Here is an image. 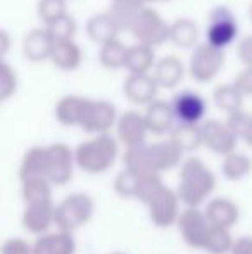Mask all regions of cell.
I'll use <instances>...</instances> for the list:
<instances>
[{
    "label": "cell",
    "mask_w": 252,
    "mask_h": 254,
    "mask_svg": "<svg viewBox=\"0 0 252 254\" xmlns=\"http://www.w3.org/2000/svg\"><path fill=\"white\" fill-rule=\"evenodd\" d=\"M123 159H125L126 170H131L135 173L161 175L162 171H169L175 170L176 166H182L183 152L176 147V144L171 138H168V140L126 149Z\"/></svg>",
    "instance_id": "6da1fadb"
},
{
    "label": "cell",
    "mask_w": 252,
    "mask_h": 254,
    "mask_svg": "<svg viewBox=\"0 0 252 254\" xmlns=\"http://www.w3.org/2000/svg\"><path fill=\"white\" fill-rule=\"evenodd\" d=\"M216 189V175L212 170L201 159V157H187L180 166L178 185H176V194H178L182 204L187 207H201Z\"/></svg>",
    "instance_id": "7a4b0ae2"
},
{
    "label": "cell",
    "mask_w": 252,
    "mask_h": 254,
    "mask_svg": "<svg viewBox=\"0 0 252 254\" xmlns=\"http://www.w3.org/2000/svg\"><path fill=\"white\" fill-rule=\"evenodd\" d=\"M119 154V142L111 133L95 135L74 149L76 168L88 175H102L114 166Z\"/></svg>",
    "instance_id": "3957f363"
},
{
    "label": "cell",
    "mask_w": 252,
    "mask_h": 254,
    "mask_svg": "<svg viewBox=\"0 0 252 254\" xmlns=\"http://www.w3.org/2000/svg\"><path fill=\"white\" fill-rule=\"evenodd\" d=\"M95 211L94 199L83 192H73L55 204V227L73 234L92 220Z\"/></svg>",
    "instance_id": "277c9868"
},
{
    "label": "cell",
    "mask_w": 252,
    "mask_h": 254,
    "mask_svg": "<svg viewBox=\"0 0 252 254\" xmlns=\"http://www.w3.org/2000/svg\"><path fill=\"white\" fill-rule=\"evenodd\" d=\"M237 35H239V23L232 9L226 5L214 7L209 14L207 28H205L207 44L225 51V47L233 44Z\"/></svg>",
    "instance_id": "5b68a950"
},
{
    "label": "cell",
    "mask_w": 252,
    "mask_h": 254,
    "mask_svg": "<svg viewBox=\"0 0 252 254\" xmlns=\"http://www.w3.org/2000/svg\"><path fill=\"white\" fill-rule=\"evenodd\" d=\"M169 24L171 23H166L157 10L147 5L133 23L130 33L137 38L138 44L154 49L169 40Z\"/></svg>",
    "instance_id": "8992f818"
},
{
    "label": "cell",
    "mask_w": 252,
    "mask_h": 254,
    "mask_svg": "<svg viewBox=\"0 0 252 254\" xmlns=\"http://www.w3.org/2000/svg\"><path fill=\"white\" fill-rule=\"evenodd\" d=\"M225 59L226 57L223 49L212 47L207 42L197 45L190 56V76L199 83H207L218 76V73L225 66Z\"/></svg>",
    "instance_id": "52a82bcc"
},
{
    "label": "cell",
    "mask_w": 252,
    "mask_h": 254,
    "mask_svg": "<svg viewBox=\"0 0 252 254\" xmlns=\"http://www.w3.org/2000/svg\"><path fill=\"white\" fill-rule=\"evenodd\" d=\"M180 204H182V201H180L176 190L164 185L151 201L145 204L147 206L149 220L157 228L173 227V225L178 223V218L183 211L180 209Z\"/></svg>",
    "instance_id": "ba28073f"
},
{
    "label": "cell",
    "mask_w": 252,
    "mask_h": 254,
    "mask_svg": "<svg viewBox=\"0 0 252 254\" xmlns=\"http://www.w3.org/2000/svg\"><path fill=\"white\" fill-rule=\"evenodd\" d=\"M118 120V111H116V106L112 102L87 99L80 128L95 135L109 133V130L116 127Z\"/></svg>",
    "instance_id": "9c48e42d"
},
{
    "label": "cell",
    "mask_w": 252,
    "mask_h": 254,
    "mask_svg": "<svg viewBox=\"0 0 252 254\" xmlns=\"http://www.w3.org/2000/svg\"><path fill=\"white\" fill-rule=\"evenodd\" d=\"M178 232L182 235L183 242L192 249L204 248V242L211 230V223L205 218V213L199 207H185L178 218Z\"/></svg>",
    "instance_id": "30bf717a"
},
{
    "label": "cell",
    "mask_w": 252,
    "mask_h": 254,
    "mask_svg": "<svg viewBox=\"0 0 252 254\" xmlns=\"http://www.w3.org/2000/svg\"><path fill=\"white\" fill-rule=\"evenodd\" d=\"M202 131V145L207 147L211 152L218 156H228L235 152L239 137L232 131V128L226 125V121L207 120L201 125Z\"/></svg>",
    "instance_id": "8fae6325"
},
{
    "label": "cell",
    "mask_w": 252,
    "mask_h": 254,
    "mask_svg": "<svg viewBox=\"0 0 252 254\" xmlns=\"http://www.w3.org/2000/svg\"><path fill=\"white\" fill-rule=\"evenodd\" d=\"M50 152V168H49V182L55 187L69 184L73 178L76 159H74V149L67 147L62 142L49 145Z\"/></svg>",
    "instance_id": "7c38bea8"
},
{
    "label": "cell",
    "mask_w": 252,
    "mask_h": 254,
    "mask_svg": "<svg viewBox=\"0 0 252 254\" xmlns=\"http://www.w3.org/2000/svg\"><path fill=\"white\" fill-rule=\"evenodd\" d=\"M171 107L176 123L185 125H199L207 113L205 99L194 90H182L180 94H176L171 101Z\"/></svg>",
    "instance_id": "4fadbf2b"
},
{
    "label": "cell",
    "mask_w": 252,
    "mask_h": 254,
    "mask_svg": "<svg viewBox=\"0 0 252 254\" xmlns=\"http://www.w3.org/2000/svg\"><path fill=\"white\" fill-rule=\"evenodd\" d=\"M147 125H145L144 114L137 111H126L119 116L116 123V138L119 144H123L126 149L140 147L147 144Z\"/></svg>",
    "instance_id": "5bb4252c"
},
{
    "label": "cell",
    "mask_w": 252,
    "mask_h": 254,
    "mask_svg": "<svg viewBox=\"0 0 252 254\" xmlns=\"http://www.w3.org/2000/svg\"><path fill=\"white\" fill-rule=\"evenodd\" d=\"M21 223L26 232L33 235L49 234L52 225H55V204L54 201L26 204L21 214Z\"/></svg>",
    "instance_id": "9a60e30c"
},
{
    "label": "cell",
    "mask_w": 252,
    "mask_h": 254,
    "mask_svg": "<svg viewBox=\"0 0 252 254\" xmlns=\"http://www.w3.org/2000/svg\"><path fill=\"white\" fill-rule=\"evenodd\" d=\"M49 168H50V152L49 145H35L23 154L19 164V180H35L45 178L49 180Z\"/></svg>",
    "instance_id": "2e32d148"
},
{
    "label": "cell",
    "mask_w": 252,
    "mask_h": 254,
    "mask_svg": "<svg viewBox=\"0 0 252 254\" xmlns=\"http://www.w3.org/2000/svg\"><path fill=\"white\" fill-rule=\"evenodd\" d=\"M157 90L159 85L155 83L152 74H128L125 85H123L126 99L137 106H149L157 101L155 99Z\"/></svg>",
    "instance_id": "e0dca14e"
},
{
    "label": "cell",
    "mask_w": 252,
    "mask_h": 254,
    "mask_svg": "<svg viewBox=\"0 0 252 254\" xmlns=\"http://www.w3.org/2000/svg\"><path fill=\"white\" fill-rule=\"evenodd\" d=\"M144 118L149 133L154 135H169L176 125L171 102L166 101H154L152 104H149L144 113Z\"/></svg>",
    "instance_id": "ac0fdd59"
},
{
    "label": "cell",
    "mask_w": 252,
    "mask_h": 254,
    "mask_svg": "<svg viewBox=\"0 0 252 254\" xmlns=\"http://www.w3.org/2000/svg\"><path fill=\"white\" fill-rule=\"evenodd\" d=\"M205 218L212 227L219 228H232L233 225H237L240 218V209L232 199L228 197H214L209 199L205 204Z\"/></svg>",
    "instance_id": "d6986e66"
},
{
    "label": "cell",
    "mask_w": 252,
    "mask_h": 254,
    "mask_svg": "<svg viewBox=\"0 0 252 254\" xmlns=\"http://www.w3.org/2000/svg\"><path fill=\"white\" fill-rule=\"evenodd\" d=\"M52 47H54V38L50 37L47 28H35L23 40V54L31 63L50 59Z\"/></svg>",
    "instance_id": "ffe728a7"
},
{
    "label": "cell",
    "mask_w": 252,
    "mask_h": 254,
    "mask_svg": "<svg viewBox=\"0 0 252 254\" xmlns=\"http://www.w3.org/2000/svg\"><path fill=\"white\" fill-rule=\"evenodd\" d=\"M33 251L35 254H74L76 241L69 232H49L45 235H40L33 242Z\"/></svg>",
    "instance_id": "44dd1931"
},
{
    "label": "cell",
    "mask_w": 252,
    "mask_h": 254,
    "mask_svg": "<svg viewBox=\"0 0 252 254\" xmlns=\"http://www.w3.org/2000/svg\"><path fill=\"white\" fill-rule=\"evenodd\" d=\"M121 33L116 21L111 17L109 12L94 14L87 21V35L95 44H107V42L118 40V35Z\"/></svg>",
    "instance_id": "7402d4cb"
},
{
    "label": "cell",
    "mask_w": 252,
    "mask_h": 254,
    "mask_svg": "<svg viewBox=\"0 0 252 254\" xmlns=\"http://www.w3.org/2000/svg\"><path fill=\"white\" fill-rule=\"evenodd\" d=\"M185 73L183 63L175 56H166L155 63L154 69H152V76H154L155 83L159 88H175L180 85Z\"/></svg>",
    "instance_id": "603a6c76"
},
{
    "label": "cell",
    "mask_w": 252,
    "mask_h": 254,
    "mask_svg": "<svg viewBox=\"0 0 252 254\" xmlns=\"http://www.w3.org/2000/svg\"><path fill=\"white\" fill-rule=\"evenodd\" d=\"M155 54L154 49L144 44H133L128 47L125 67L130 74H149V71L155 66Z\"/></svg>",
    "instance_id": "cb8c5ba5"
},
{
    "label": "cell",
    "mask_w": 252,
    "mask_h": 254,
    "mask_svg": "<svg viewBox=\"0 0 252 254\" xmlns=\"http://www.w3.org/2000/svg\"><path fill=\"white\" fill-rule=\"evenodd\" d=\"M145 3L142 0H112L107 12L116 21L121 31H130L137 17L145 9Z\"/></svg>",
    "instance_id": "d4e9b609"
},
{
    "label": "cell",
    "mask_w": 252,
    "mask_h": 254,
    "mask_svg": "<svg viewBox=\"0 0 252 254\" xmlns=\"http://www.w3.org/2000/svg\"><path fill=\"white\" fill-rule=\"evenodd\" d=\"M88 97L78 95H64L55 106V118L62 127H80L83 118L85 104Z\"/></svg>",
    "instance_id": "484cf974"
},
{
    "label": "cell",
    "mask_w": 252,
    "mask_h": 254,
    "mask_svg": "<svg viewBox=\"0 0 252 254\" xmlns=\"http://www.w3.org/2000/svg\"><path fill=\"white\" fill-rule=\"evenodd\" d=\"M50 61L57 69L74 71L81 64V49L74 44V40L54 42Z\"/></svg>",
    "instance_id": "4316f807"
},
{
    "label": "cell",
    "mask_w": 252,
    "mask_h": 254,
    "mask_svg": "<svg viewBox=\"0 0 252 254\" xmlns=\"http://www.w3.org/2000/svg\"><path fill=\"white\" fill-rule=\"evenodd\" d=\"M169 138L176 144L183 154L197 151L202 145V131L201 125H185V123H176L175 128L169 133Z\"/></svg>",
    "instance_id": "83f0119b"
},
{
    "label": "cell",
    "mask_w": 252,
    "mask_h": 254,
    "mask_svg": "<svg viewBox=\"0 0 252 254\" xmlns=\"http://www.w3.org/2000/svg\"><path fill=\"white\" fill-rule=\"evenodd\" d=\"M197 24L189 17H180L169 24V42L180 49H189L197 44Z\"/></svg>",
    "instance_id": "f1b7e54d"
},
{
    "label": "cell",
    "mask_w": 252,
    "mask_h": 254,
    "mask_svg": "<svg viewBox=\"0 0 252 254\" xmlns=\"http://www.w3.org/2000/svg\"><path fill=\"white\" fill-rule=\"evenodd\" d=\"M221 173L226 180L230 182H239L244 180L252 173V159L249 156L242 152H232L225 156L221 164Z\"/></svg>",
    "instance_id": "f546056e"
},
{
    "label": "cell",
    "mask_w": 252,
    "mask_h": 254,
    "mask_svg": "<svg viewBox=\"0 0 252 254\" xmlns=\"http://www.w3.org/2000/svg\"><path fill=\"white\" fill-rule=\"evenodd\" d=\"M244 97L246 95L239 90L235 83H225L216 87L214 94H212V99H214V104L219 107L221 111H225L226 114L237 113V111H242L244 106Z\"/></svg>",
    "instance_id": "4dcf8cb0"
},
{
    "label": "cell",
    "mask_w": 252,
    "mask_h": 254,
    "mask_svg": "<svg viewBox=\"0 0 252 254\" xmlns=\"http://www.w3.org/2000/svg\"><path fill=\"white\" fill-rule=\"evenodd\" d=\"M52 187L54 185L49 180H45V178L21 182V197H23L24 206L26 204L52 201Z\"/></svg>",
    "instance_id": "1f68e13d"
},
{
    "label": "cell",
    "mask_w": 252,
    "mask_h": 254,
    "mask_svg": "<svg viewBox=\"0 0 252 254\" xmlns=\"http://www.w3.org/2000/svg\"><path fill=\"white\" fill-rule=\"evenodd\" d=\"M233 244H235V239L232 237L228 228H219L211 225V230H209L202 251L207 254H230Z\"/></svg>",
    "instance_id": "d6a6232c"
},
{
    "label": "cell",
    "mask_w": 252,
    "mask_h": 254,
    "mask_svg": "<svg viewBox=\"0 0 252 254\" xmlns=\"http://www.w3.org/2000/svg\"><path fill=\"white\" fill-rule=\"evenodd\" d=\"M126 52L128 47L121 40L107 42V44L101 45L99 61H101V64L105 69H119V67H125Z\"/></svg>",
    "instance_id": "836d02e7"
},
{
    "label": "cell",
    "mask_w": 252,
    "mask_h": 254,
    "mask_svg": "<svg viewBox=\"0 0 252 254\" xmlns=\"http://www.w3.org/2000/svg\"><path fill=\"white\" fill-rule=\"evenodd\" d=\"M138 180H140V173H135L131 170H123L116 175L114 178V192L123 199H135L137 195Z\"/></svg>",
    "instance_id": "e575fe53"
},
{
    "label": "cell",
    "mask_w": 252,
    "mask_h": 254,
    "mask_svg": "<svg viewBox=\"0 0 252 254\" xmlns=\"http://www.w3.org/2000/svg\"><path fill=\"white\" fill-rule=\"evenodd\" d=\"M47 31L50 33V37L54 38V42H66L73 40L76 35V21L69 14H64L62 17L52 21L50 24H47Z\"/></svg>",
    "instance_id": "d590c367"
},
{
    "label": "cell",
    "mask_w": 252,
    "mask_h": 254,
    "mask_svg": "<svg viewBox=\"0 0 252 254\" xmlns=\"http://www.w3.org/2000/svg\"><path fill=\"white\" fill-rule=\"evenodd\" d=\"M38 17L45 24H50L52 21L62 17L66 12V0H38L37 3Z\"/></svg>",
    "instance_id": "8d00e7d4"
},
{
    "label": "cell",
    "mask_w": 252,
    "mask_h": 254,
    "mask_svg": "<svg viewBox=\"0 0 252 254\" xmlns=\"http://www.w3.org/2000/svg\"><path fill=\"white\" fill-rule=\"evenodd\" d=\"M17 90V74L5 61L0 63V101L5 102Z\"/></svg>",
    "instance_id": "74e56055"
},
{
    "label": "cell",
    "mask_w": 252,
    "mask_h": 254,
    "mask_svg": "<svg viewBox=\"0 0 252 254\" xmlns=\"http://www.w3.org/2000/svg\"><path fill=\"white\" fill-rule=\"evenodd\" d=\"M0 254H35V251L33 244H30L21 237H12L7 239L2 244V253Z\"/></svg>",
    "instance_id": "f35d334b"
},
{
    "label": "cell",
    "mask_w": 252,
    "mask_h": 254,
    "mask_svg": "<svg viewBox=\"0 0 252 254\" xmlns=\"http://www.w3.org/2000/svg\"><path fill=\"white\" fill-rule=\"evenodd\" d=\"M252 114L251 113H246V111H237V113H232L228 114V118H226V125H228L230 128H232V131L237 135V137L240 138V135L244 133V130H246V127L249 125Z\"/></svg>",
    "instance_id": "ab89813d"
},
{
    "label": "cell",
    "mask_w": 252,
    "mask_h": 254,
    "mask_svg": "<svg viewBox=\"0 0 252 254\" xmlns=\"http://www.w3.org/2000/svg\"><path fill=\"white\" fill-rule=\"evenodd\" d=\"M233 83L239 87V90L244 95H251L252 97V67H244L239 74H237Z\"/></svg>",
    "instance_id": "60d3db41"
},
{
    "label": "cell",
    "mask_w": 252,
    "mask_h": 254,
    "mask_svg": "<svg viewBox=\"0 0 252 254\" xmlns=\"http://www.w3.org/2000/svg\"><path fill=\"white\" fill-rule=\"evenodd\" d=\"M239 57L246 67H252V35L242 38L239 44Z\"/></svg>",
    "instance_id": "b9f144b4"
},
{
    "label": "cell",
    "mask_w": 252,
    "mask_h": 254,
    "mask_svg": "<svg viewBox=\"0 0 252 254\" xmlns=\"http://www.w3.org/2000/svg\"><path fill=\"white\" fill-rule=\"evenodd\" d=\"M230 254H252V237H239L235 239V244Z\"/></svg>",
    "instance_id": "7bdbcfd3"
},
{
    "label": "cell",
    "mask_w": 252,
    "mask_h": 254,
    "mask_svg": "<svg viewBox=\"0 0 252 254\" xmlns=\"http://www.w3.org/2000/svg\"><path fill=\"white\" fill-rule=\"evenodd\" d=\"M9 33L5 30H0V56H5L7 51H9Z\"/></svg>",
    "instance_id": "ee69618b"
},
{
    "label": "cell",
    "mask_w": 252,
    "mask_h": 254,
    "mask_svg": "<svg viewBox=\"0 0 252 254\" xmlns=\"http://www.w3.org/2000/svg\"><path fill=\"white\" fill-rule=\"evenodd\" d=\"M240 138H242L247 145H251V147H252V118H251L249 125L246 127V130H244V133L240 135Z\"/></svg>",
    "instance_id": "f6af8a7d"
},
{
    "label": "cell",
    "mask_w": 252,
    "mask_h": 254,
    "mask_svg": "<svg viewBox=\"0 0 252 254\" xmlns=\"http://www.w3.org/2000/svg\"><path fill=\"white\" fill-rule=\"evenodd\" d=\"M142 2H144L145 5H149V3H155V2H168V0H142Z\"/></svg>",
    "instance_id": "bcb514c9"
},
{
    "label": "cell",
    "mask_w": 252,
    "mask_h": 254,
    "mask_svg": "<svg viewBox=\"0 0 252 254\" xmlns=\"http://www.w3.org/2000/svg\"><path fill=\"white\" fill-rule=\"evenodd\" d=\"M111 254H126V253H123V251H114V253H111Z\"/></svg>",
    "instance_id": "7dc6e473"
},
{
    "label": "cell",
    "mask_w": 252,
    "mask_h": 254,
    "mask_svg": "<svg viewBox=\"0 0 252 254\" xmlns=\"http://www.w3.org/2000/svg\"><path fill=\"white\" fill-rule=\"evenodd\" d=\"M251 19H252V5H251Z\"/></svg>",
    "instance_id": "c3c4849f"
}]
</instances>
